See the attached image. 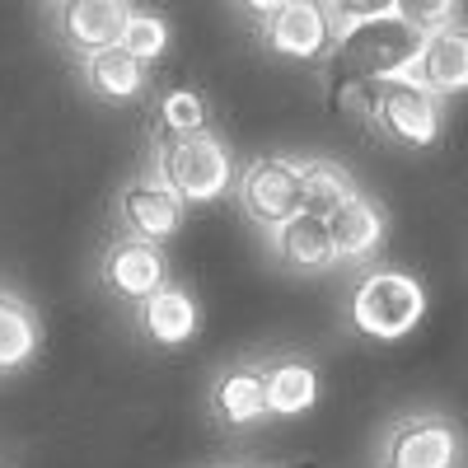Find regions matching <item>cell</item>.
Listing matches in <instances>:
<instances>
[{"label":"cell","mask_w":468,"mask_h":468,"mask_svg":"<svg viewBox=\"0 0 468 468\" xmlns=\"http://www.w3.org/2000/svg\"><path fill=\"white\" fill-rule=\"evenodd\" d=\"M426 37L412 28L403 15H399V0L394 10L379 15V19H366V24H351L337 43H333V57H328V75L333 80H351V85H379V80H403L412 75Z\"/></svg>","instance_id":"cell-1"},{"label":"cell","mask_w":468,"mask_h":468,"mask_svg":"<svg viewBox=\"0 0 468 468\" xmlns=\"http://www.w3.org/2000/svg\"><path fill=\"white\" fill-rule=\"evenodd\" d=\"M421 314H426V291L417 277H408L399 267H379L351 291V328L375 342L408 337L421 324Z\"/></svg>","instance_id":"cell-2"},{"label":"cell","mask_w":468,"mask_h":468,"mask_svg":"<svg viewBox=\"0 0 468 468\" xmlns=\"http://www.w3.org/2000/svg\"><path fill=\"white\" fill-rule=\"evenodd\" d=\"M160 174H165V187L187 207V202H216L220 192L234 183V165L225 145L202 132V136H178L160 150Z\"/></svg>","instance_id":"cell-3"},{"label":"cell","mask_w":468,"mask_h":468,"mask_svg":"<svg viewBox=\"0 0 468 468\" xmlns=\"http://www.w3.org/2000/svg\"><path fill=\"white\" fill-rule=\"evenodd\" d=\"M239 202L249 211L253 225H262L267 234H277L282 225H291L295 216H304V183H300V165L282 160V154H262L239 174Z\"/></svg>","instance_id":"cell-4"},{"label":"cell","mask_w":468,"mask_h":468,"mask_svg":"<svg viewBox=\"0 0 468 468\" xmlns=\"http://www.w3.org/2000/svg\"><path fill=\"white\" fill-rule=\"evenodd\" d=\"M370 122L399 145H436L441 141V103L417 80H379L370 90Z\"/></svg>","instance_id":"cell-5"},{"label":"cell","mask_w":468,"mask_h":468,"mask_svg":"<svg viewBox=\"0 0 468 468\" xmlns=\"http://www.w3.org/2000/svg\"><path fill=\"white\" fill-rule=\"evenodd\" d=\"M459 463H463V431L445 417L399 421L379 459V468H459Z\"/></svg>","instance_id":"cell-6"},{"label":"cell","mask_w":468,"mask_h":468,"mask_svg":"<svg viewBox=\"0 0 468 468\" xmlns=\"http://www.w3.org/2000/svg\"><path fill=\"white\" fill-rule=\"evenodd\" d=\"M132 15L136 5H122V0H66L57 5V28L80 57H99L108 48H122Z\"/></svg>","instance_id":"cell-7"},{"label":"cell","mask_w":468,"mask_h":468,"mask_svg":"<svg viewBox=\"0 0 468 468\" xmlns=\"http://www.w3.org/2000/svg\"><path fill=\"white\" fill-rule=\"evenodd\" d=\"M103 286L122 300H150L154 291L169 286V262L160 253V244L145 239H112L103 253Z\"/></svg>","instance_id":"cell-8"},{"label":"cell","mask_w":468,"mask_h":468,"mask_svg":"<svg viewBox=\"0 0 468 468\" xmlns=\"http://www.w3.org/2000/svg\"><path fill=\"white\" fill-rule=\"evenodd\" d=\"M267 43H271V52H282L291 61H319L333 43L328 10L314 5V0H282L267 15Z\"/></svg>","instance_id":"cell-9"},{"label":"cell","mask_w":468,"mask_h":468,"mask_svg":"<svg viewBox=\"0 0 468 468\" xmlns=\"http://www.w3.org/2000/svg\"><path fill=\"white\" fill-rule=\"evenodd\" d=\"M122 220L132 229V239L145 244H165L183 229V202L165 187V178H136L132 187H122Z\"/></svg>","instance_id":"cell-10"},{"label":"cell","mask_w":468,"mask_h":468,"mask_svg":"<svg viewBox=\"0 0 468 468\" xmlns=\"http://www.w3.org/2000/svg\"><path fill=\"white\" fill-rule=\"evenodd\" d=\"M408 80H417L431 99L441 94H463L468 90V28H441L426 37V48L412 66Z\"/></svg>","instance_id":"cell-11"},{"label":"cell","mask_w":468,"mask_h":468,"mask_svg":"<svg viewBox=\"0 0 468 468\" xmlns=\"http://www.w3.org/2000/svg\"><path fill=\"white\" fill-rule=\"evenodd\" d=\"M211 412L229 431H244V426L262 421L267 417V370L262 366H229L211 388Z\"/></svg>","instance_id":"cell-12"},{"label":"cell","mask_w":468,"mask_h":468,"mask_svg":"<svg viewBox=\"0 0 468 468\" xmlns=\"http://www.w3.org/2000/svg\"><path fill=\"white\" fill-rule=\"evenodd\" d=\"M271 249H277L282 267L291 271H328L337 262L333 253V239H328V220L319 216H295L291 225H282L277 234H271Z\"/></svg>","instance_id":"cell-13"},{"label":"cell","mask_w":468,"mask_h":468,"mask_svg":"<svg viewBox=\"0 0 468 468\" xmlns=\"http://www.w3.org/2000/svg\"><path fill=\"white\" fill-rule=\"evenodd\" d=\"M328 239H333V253L346 258V262L370 258L384 244V216H379V207L366 202V197H351L346 207H337L328 216Z\"/></svg>","instance_id":"cell-14"},{"label":"cell","mask_w":468,"mask_h":468,"mask_svg":"<svg viewBox=\"0 0 468 468\" xmlns=\"http://www.w3.org/2000/svg\"><path fill=\"white\" fill-rule=\"evenodd\" d=\"M197 324H202L197 300H192L187 291H178V286L154 291L141 304V328H145L150 342H160V346H183L192 333H197Z\"/></svg>","instance_id":"cell-15"},{"label":"cell","mask_w":468,"mask_h":468,"mask_svg":"<svg viewBox=\"0 0 468 468\" xmlns=\"http://www.w3.org/2000/svg\"><path fill=\"white\" fill-rule=\"evenodd\" d=\"M319 403V370L309 361L267 366V417H300Z\"/></svg>","instance_id":"cell-16"},{"label":"cell","mask_w":468,"mask_h":468,"mask_svg":"<svg viewBox=\"0 0 468 468\" xmlns=\"http://www.w3.org/2000/svg\"><path fill=\"white\" fill-rule=\"evenodd\" d=\"M85 85L103 103H132L145 90V66L132 61L122 48H108L99 57H85Z\"/></svg>","instance_id":"cell-17"},{"label":"cell","mask_w":468,"mask_h":468,"mask_svg":"<svg viewBox=\"0 0 468 468\" xmlns=\"http://www.w3.org/2000/svg\"><path fill=\"white\" fill-rule=\"evenodd\" d=\"M33 356H37V319H33V309L19 295L0 291V375L24 370Z\"/></svg>","instance_id":"cell-18"},{"label":"cell","mask_w":468,"mask_h":468,"mask_svg":"<svg viewBox=\"0 0 468 468\" xmlns=\"http://www.w3.org/2000/svg\"><path fill=\"white\" fill-rule=\"evenodd\" d=\"M300 183H304V216H319V220H328L351 197H361L356 183H351V174L342 165H333V160L300 165Z\"/></svg>","instance_id":"cell-19"},{"label":"cell","mask_w":468,"mask_h":468,"mask_svg":"<svg viewBox=\"0 0 468 468\" xmlns=\"http://www.w3.org/2000/svg\"><path fill=\"white\" fill-rule=\"evenodd\" d=\"M165 48H169V24L160 19V15H145V10H136L132 15V24H127V33H122V52L132 57V61H160L165 57Z\"/></svg>","instance_id":"cell-20"},{"label":"cell","mask_w":468,"mask_h":468,"mask_svg":"<svg viewBox=\"0 0 468 468\" xmlns=\"http://www.w3.org/2000/svg\"><path fill=\"white\" fill-rule=\"evenodd\" d=\"M160 122L174 136H202L207 132V99L197 90H169L160 99Z\"/></svg>","instance_id":"cell-21"},{"label":"cell","mask_w":468,"mask_h":468,"mask_svg":"<svg viewBox=\"0 0 468 468\" xmlns=\"http://www.w3.org/2000/svg\"><path fill=\"white\" fill-rule=\"evenodd\" d=\"M399 15L421 33H441V28H454L459 5H450V0H399Z\"/></svg>","instance_id":"cell-22"},{"label":"cell","mask_w":468,"mask_h":468,"mask_svg":"<svg viewBox=\"0 0 468 468\" xmlns=\"http://www.w3.org/2000/svg\"><path fill=\"white\" fill-rule=\"evenodd\" d=\"M262 468H324V459L309 454V459H282V463H262Z\"/></svg>","instance_id":"cell-23"}]
</instances>
